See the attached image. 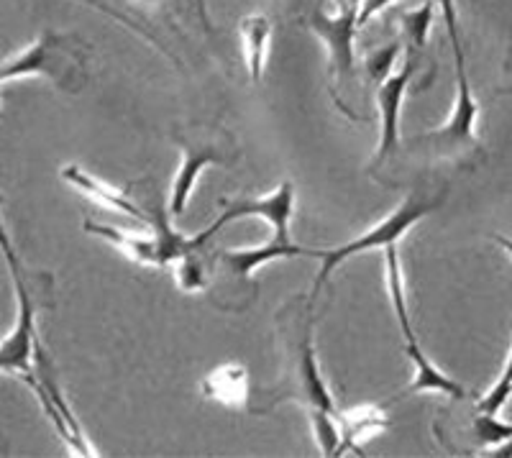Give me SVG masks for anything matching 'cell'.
<instances>
[{
    "label": "cell",
    "mask_w": 512,
    "mask_h": 458,
    "mask_svg": "<svg viewBox=\"0 0 512 458\" xmlns=\"http://www.w3.org/2000/svg\"><path fill=\"white\" fill-rule=\"evenodd\" d=\"M408 348V356L413 361V382L408 387V395H441L448 400H464L469 392H466L464 384H459L456 379H451L448 374H443L436 364H433L428 356L423 354L418 341L405 343Z\"/></svg>",
    "instance_id": "13"
},
{
    "label": "cell",
    "mask_w": 512,
    "mask_h": 458,
    "mask_svg": "<svg viewBox=\"0 0 512 458\" xmlns=\"http://www.w3.org/2000/svg\"><path fill=\"white\" fill-rule=\"evenodd\" d=\"M356 11H359V3H346L344 0V6L338 8L336 13H328L323 11V8H318V11H313L305 18V21H308V29L326 44L328 80H331V93L336 103V90L344 85L346 80H351L356 72L354 41L356 34H359ZM338 108H341V103H338Z\"/></svg>",
    "instance_id": "6"
},
{
    "label": "cell",
    "mask_w": 512,
    "mask_h": 458,
    "mask_svg": "<svg viewBox=\"0 0 512 458\" xmlns=\"http://www.w3.org/2000/svg\"><path fill=\"white\" fill-rule=\"evenodd\" d=\"M400 54H402V39H395V41H387L384 47L372 49V52L364 57V72H367L369 82H372L374 87L395 72V64Z\"/></svg>",
    "instance_id": "21"
},
{
    "label": "cell",
    "mask_w": 512,
    "mask_h": 458,
    "mask_svg": "<svg viewBox=\"0 0 512 458\" xmlns=\"http://www.w3.org/2000/svg\"><path fill=\"white\" fill-rule=\"evenodd\" d=\"M456 64V100L451 108V116L446 118L441 128L428 131L420 139H413L415 149L431 151L433 157H466V154H477V121L482 113V105L474 98L472 82L466 75V59L464 52L454 54Z\"/></svg>",
    "instance_id": "3"
},
{
    "label": "cell",
    "mask_w": 512,
    "mask_h": 458,
    "mask_svg": "<svg viewBox=\"0 0 512 458\" xmlns=\"http://www.w3.org/2000/svg\"><path fill=\"white\" fill-rule=\"evenodd\" d=\"M31 75H44L64 90L77 93L88 80V52L72 36L44 31L24 52L0 62V85Z\"/></svg>",
    "instance_id": "1"
},
{
    "label": "cell",
    "mask_w": 512,
    "mask_h": 458,
    "mask_svg": "<svg viewBox=\"0 0 512 458\" xmlns=\"http://www.w3.org/2000/svg\"><path fill=\"white\" fill-rule=\"evenodd\" d=\"M223 205H226V210L221 213V218H218L210 228H205L203 233L195 236L200 246L208 244L210 238L216 236L226 223L239 221V218H262V221L272 228L274 238H280V241H292L290 221H292V213H295V187H292V182H282L277 190L264 195V198H241Z\"/></svg>",
    "instance_id": "8"
},
{
    "label": "cell",
    "mask_w": 512,
    "mask_h": 458,
    "mask_svg": "<svg viewBox=\"0 0 512 458\" xmlns=\"http://www.w3.org/2000/svg\"><path fill=\"white\" fill-rule=\"evenodd\" d=\"M290 256H310V249L297 246L292 241H280V238H269L259 246H241V249L221 251V264L233 274V277H251L256 269L264 264H272L277 259H290Z\"/></svg>",
    "instance_id": "12"
},
{
    "label": "cell",
    "mask_w": 512,
    "mask_h": 458,
    "mask_svg": "<svg viewBox=\"0 0 512 458\" xmlns=\"http://www.w3.org/2000/svg\"><path fill=\"white\" fill-rule=\"evenodd\" d=\"M438 208L436 198H423V195H408V198L402 200L395 210H392L387 218H382L379 223H374L372 228L361 233V236L351 238L349 244L336 246V249H310V256L313 259H320V272L315 277V292L318 295L320 287L326 285L331 274L336 272L344 261H349L351 256L364 254V251L372 249H387V246H397L400 244V238L425 218V215H431L433 210Z\"/></svg>",
    "instance_id": "2"
},
{
    "label": "cell",
    "mask_w": 512,
    "mask_h": 458,
    "mask_svg": "<svg viewBox=\"0 0 512 458\" xmlns=\"http://www.w3.org/2000/svg\"><path fill=\"white\" fill-rule=\"evenodd\" d=\"M390 3L392 0H359V11H356V26H359V31L364 29L377 13H382L384 8L390 6Z\"/></svg>",
    "instance_id": "25"
},
{
    "label": "cell",
    "mask_w": 512,
    "mask_h": 458,
    "mask_svg": "<svg viewBox=\"0 0 512 458\" xmlns=\"http://www.w3.org/2000/svg\"><path fill=\"white\" fill-rule=\"evenodd\" d=\"M472 435L479 448L497 451V448L512 441V425L502 423L500 415H489V412L477 410V415L472 418Z\"/></svg>",
    "instance_id": "20"
},
{
    "label": "cell",
    "mask_w": 512,
    "mask_h": 458,
    "mask_svg": "<svg viewBox=\"0 0 512 458\" xmlns=\"http://www.w3.org/2000/svg\"><path fill=\"white\" fill-rule=\"evenodd\" d=\"M495 241L502 246V249L507 251V254L512 256V238H507V236H495Z\"/></svg>",
    "instance_id": "26"
},
{
    "label": "cell",
    "mask_w": 512,
    "mask_h": 458,
    "mask_svg": "<svg viewBox=\"0 0 512 458\" xmlns=\"http://www.w3.org/2000/svg\"><path fill=\"white\" fill-rule=\"evenodd\" d=\"M200 392L208 400L226 407H244L249 400V372L241 364L216 366L200 382Z\"/></svg>",
    "instance_id": "16"
},
{
    "label": "cell",
    "mask_w": 512,
    "mask_h": 458,
    "mask_svg": "<svg viewBox=\"0 0 512 458\" xmlns=\"http://www.w3.org/2000/svg\"><path fill=\"white\" fill-rule=\"evenodd\" d=\"M338 430H341V448L338 456H344L346 451H359L361 453V438L382 433L390 420L384 407L367 405V407H354V410H338Z\"/></svg>",
    "instance_id": "15"
},
{
    "label": "cell",
    "mask_w": 512,
    "mask_h": 458,
    "mask_svg": "<svg viewBox=\"0 0 512 458\" xmlns=\"http://www.w3.org/2000/svg\"><path fill=\"white\" fill-rule=\"evenodd\" d=\"M512 397V348H510V356H507V364L502 369L500 379H497L492 387L484 392L482 397L477 400V410L479 412H489V415H500L502 407L510 402Z\"/></svg>",
    "instance_id": "22"
},
{
    "label": "cell",
    "mask_w": 512,
    "mask_h": 458,
    "mask_svg": "<svg viewBox=\"0 0 512 458\" xmlns=\"http://www.w3.org/2000/svg\"><path fill=\"white\" fill-rule=\"evenodd\" d=\"M149 3H154V0H149Z\"/></svg>",
    "instance_id": "28"
},
{
    "label": "cell",
    "mask_w": 512,
    "mask_h": 458,
    "mask_svg": "<svg viewBox=\"0 0 512 458\" xmlns=\"http://www.w3.org/2000/svg\"><path fill=\"white\" fill-rule=\"evenodd\" d=\"M82 226H85L88 233H93V236L108 241L113 249L121 251V254L126 256V259L134 261V264H141V267H164L162 251H159V244L154 236H134V233L123 231V228L103 226V223L95 221H85Z\"/></svg>",
    "instance_id": "14"
},
{
    "label": "cell",
    "mask_w": 512,
    "mask_h": 458,
    "mask_svg": "<svg viewBox=\"0 0 512 458\" xmlns=\"http://www.w3.org/2000/svg\"><path fill=\"white\" fill-rule=\"evenodd\" d=\"M346 3H359V0H346Z\"/></svg>",
    "instance_id": "27"
},
{
    "label": "cell",
    "mask_w": 512,
    "mask_h": 458,
    "mask_svg": "<svg viewBox=\"0 0 512 458\" xmlns=\"http://www.w3.org/2000/svg\"><path fill=\"white\" fill-rule=\"evenodd\" d=\"M200 249H190L175 259V279L180 290L185 292H200L208 282V274L203 269V261L198 259Z\"/></svg>",
    "instance_id": "23"
},
{
    "label": "cell",
    "mask_w": 512,
    "mask_h": 458,
    "mask_svg": "<svg viewBox=\"0 0 512 458\" xmlns=\"http://www.w3.org/2000/svg\"><path fill=\"white\" fill-rule=\"evenodd\" d=\"M436 8H441V18H443V24H446L448 39H451V49H454V54L464 52V49H461L459 18H456V3H454V0H436Z\"/></svg>",
    "instance_id": "24"
},
{
    "label": "cell",
    "mask_w": 512,
    "mask_h": 458,
    "mask_svg": "<svg viewBox=\"0 0 512 458\" xmlns=\"http://www.w3.org/2000/svg\"><path fill=\"white\" fill-rule=\"evenodd\" d=\"M384 279H387V295H390L392 310L397 315V323H400V331L405 336V343L418 341L413 328V320H410V308H408V295H405V277H402L400 267V254H397V246H387L384 249Z\"/></svg>",
    "instance_id": "18"
},
{
    "label": "cell",
    "mask_w": 512,
    "mask_h": 458,
    "mask_svg": "<svg viewBox=\"0 0 512 458\" xmlns=\"http://www.w3.org/2000/svg\"><path fill=\"white\" fill-rule=\"evenodd\" d=\"M182 162L177 167L175 177H172V190H169L167 200V213L172 218H180L187 210L195 185H198L200 174L205 172V167L218 162H226V154L221 151V146L216 144H187L182 141Z\"/></svg>",
    "instance_id": "10"
},
{
    "label": "cell",
    "mask_w": 512,
    "mask_h": 458,
    "mask_svg": "<svg viewBox=\"0 0 512 458\" xmlns=\"http://www.w3.org/2000/svg\"><path fill=\"white\" fill-rule=\"evenodd\" d=\"M0 249L6 254L8 267L13 274V285H16V297H18V318L13 331L8 333L3 341H0V374H18V377H26L34 369V354H36V300L34 292L29 290V279H26L24 267H21V259L13 251L11 238H8L3 221H0Z\"/></svg>",
    "instance_id": "4"
},
{
    "label": "cell",
    "mask_w": 512,
    "mask_h": 458,
    "mask_svg": "<svg viewBox=\"0 0 512 458\" xmlns=\"http://www.w3.org/2000/svg\"><path fill=\"white\" fill-rule=\"evenodd\" d=\"M62 180L72 187V190L82 192L85 198L93 200V203L103 205L108 210H116V213L128 215V218H134L136 223L141 226H152V215H146L134 200L128 198L126 192L118 190V187L108 185V182L98 180L95 174L85 172L80 164H64L62 167Z\"/></svg>",
    "instance_id": "11"
},
{
    "label": "cell",
    "mask_w": 512,
    "mask_h": 458,
    "mask_svg": "<svg viewBox=\"0 0 512 458\" xmlns=\"http://www.w3.org/2000/svg\"><path fill=\"white\" fill-rule=\"evenodd\" d=\"M24 379L36 389V397H39L41 407H44V412H47L49 420L54 423L57 433L64 438V443L70 446V451H75L77 456H98L95 448L88 443V438H85V433H82L75 415H72L67 400H64L62 389H59L57 382V374H54V366L52 361H49L44 346H41V341L36 343L34 369H31V374H26Z\"/></svg>",
    "instance_id": "7"
},
{
    "label": "cell",
    "mask_w": 512,
    "mask_h": 458,
    "mask_svg": "<svg viewBox=\"0 0 512 458\" xmlns=\"http://www.w3.org/2000/svg\"><path fill=\"white\" fill-rule=\"evenodd\" d=\"M433 16H436V0H425L418 8H405L397 13L402 29V44H408V49H423L428 34H431Z\"/></svg>",
    "instance_id": "19"
},
{
    "label": "cell",
    "mask_w": 512,
    "mask_h": 458,
    "mask_svg": "<svg viewBox=\"0 0 512 458\" xmlns=\"http://www.w3.org/2000/svg\"><path fill=\"white\" fill-rule=\"evenodd\" d=\"M290 364H287V400H295L308 410H336L331 389L320 374L318 356L313 346V323L310 318L300 320L297 315L290 328Z\"/></svg>",
    "instance_id": "5"
},
{
    "label": "cell",
    "mask_w": 512,
    "mask_h": 458,
    "mask_svg": "<svg viewBox=\"0 0 512 458\" xmlns=\"http://www.w3.org/2000/svg\"><path fill=\"white\" fill-rule=\"evenodd\" d=\"M415 75L413 54L405 57L400 70L392 72L390 77L377 85V111H379V146L374 167H382L392 154L400 151V116L402 100L408 95V87Z\"/></svg>",
    "instance_id": "9"
},
{
    "label": "cell",
    "mask_w": 512,
    "mask_h": 458,
    "mask_svg": "<svg viewBox=\"0 0 512 458\" xmlns=\"http://www.w3.org/2000/svg\"><path fill=\"white\" fill-rule=\"evenodd\" d=\"M241 44H244L246 70H249L251 82H259L264 75V64H267L269 54V39H272V24L262 13H251V16L241 18L239 24Z\"/></svg>",
    "instance_id": "17"
}]
</instances>
